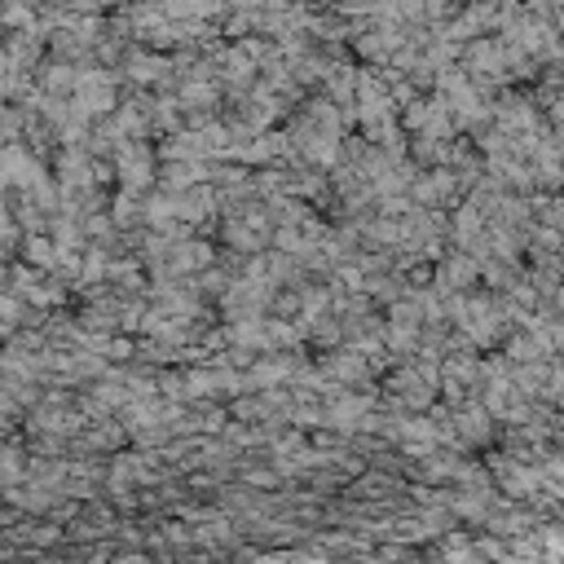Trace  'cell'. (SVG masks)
<instances>
[{
  "label": "cell",
  "mask_w": 564,
  "mask_h": 564,
  "mask_svg": "<svg viewBox=\"0 0 564 564\" xmlns=\"http://www.w3.org/2000/svg\"><path fill=\"white\" fill-rule=\"evenodd\" d=\"M467 70L485 84H502L511 79V44L507 40H494V35H476L467 40Z\"/></svg>",
  "instance_id": "1"
},
{
  "label": "cell",
  "mask_w": 564,
  "mask_h": 564,
  "mask_svg": "<svg viewBox=\"0 0 564 564\" xmlns=\"http://www.w3.org/2000/svg\"><path fill=\"white\" fill-rule=\"evenodd\" d=\"M489 471L498 476L502 494H511V498H538V494L546 489L542 463L529 467V463H520V458H511V454H498V458H489Z\"/></svg>",
  "instance_id": "2"
},
{
  "label": "cell",
  "mask_w": 564,
  "mask_h": 564,
  "mask_svg": "<svg viewBox=\"0 0 564 564\" xmlns=\"http://www.w3.org/2000/svg\"><path fill=\"white\" fill-rule=\"evenodd\" d=\"M159 154L150 150V145H141V137L137 141H123L119 145V154H115V176L128 185V189H145L154 176H159Z\"/></svg>",
  "instance_id": "3"
},
{
  "label": "cell",
  "mask_w": 564,
  "mask_h": 564,
  "mask_svg": "<svg viewBox=\"0 0 564 564\" xmlns=\"http://www.w3.org/2000/svg\"><path fill=\"white\" fill-rule=\"evenodd\" d=\"M75 101L97 119V115H110L119 106L115 97V75L110 70H97V66H79V84H75Z\"/></svg>",
  "instance_id": "4"
},
{
  "label": "cell",
  "mask_w": 564,
  "mask_h": 564,
  "mask_svg": "<svg viewBox=\"0 0 564 564\" xmlns=\"http://www.w3.org/2000/svg\"><path fill=\"white\" fill-rule=\"evenodd\" d=\"M476 278H480V260L471 251H463V256H441V264L432 273V286L441 295H458V291H471Z\"/></svg>",
  "instance_id": "5"
},
{
  "label": "cell",
  "mask_w": 564,
  "mask_h": 564,
  "mask_svg": "<svg viewBox=\"0 0 564 564\" xmlns=\"http://www.w3.org/2000/svg\"><path fill=\"white\" fill-rule=\"evenodd\" d=\"M370 370H375V357H370V352H361L357 344H352V352H348V348H339V352H326V357H322V375H326V379H335L339 388H348V383H366V379H370Z\"/></svg>",
  "instance_id": "6"
},
{
  "label": "cell",
  "mask_w": 564,
  "mask_h": 564,
  "mask_svg": "<svg viewBox=\"0 0 564 564\" xmlns=\"http://www.w3.org/2000/svg\"><path fill=\"white\" fill-rule=\"evenodd\" d=\"M494 436V414H489V405L480 401V405H463L458 401V410H454V441L458 445H485Z\"/></svg>",
  "instance_id": "7"
},
{
  "label": "cell",
  "mask_w": 564,
  "mask_h": 564,
  "mask_svg": "<svg viewBox=\"0 0 564 564\" xmlns=\"http://www.w3.org/2000/svg\"><path fill=\"white\" fill-rule=\"evenodd\" d=\"M176 22H207L225 9V0H159Z\"/></svg>",
  "instance_id": "8"
},
{
  "label": "cell",
  "mask_w": 564,
  "mask_h": 564,
  "mask_svg": "<svg viewBox=\"0 0 564 564\" xmlns=\"http://www.w3.org/2000/svg\"><path fill=\"white\" fill-rule=\"evenodd\" d=\"M555 26L564 31V0H555Z\"/></svg>",
  "instance_id": "9"
},
{
  "label": "cell",
  "mask_w": 564,
  "mask_h": 564,
  "mask_svg": "<svg viewBox=\"0 0 564 564\" xmlns=\"http://www.w3.org/2000/svg\"><path fill=\"white\" fill-rule=\"evenodd\" d=\"M555 145H560V150H564V128H560V132H555Z\"/></svg>",
  "instance_id": "10"
}]
</instances>
